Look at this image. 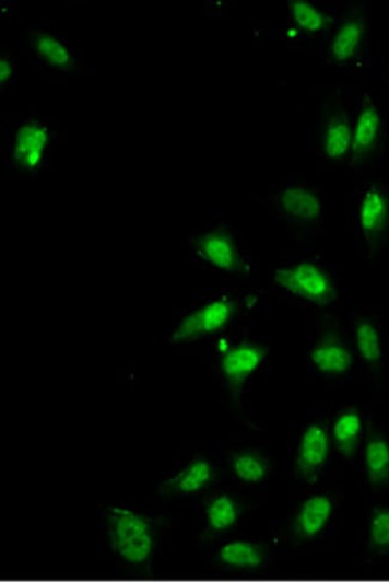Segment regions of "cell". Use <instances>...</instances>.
<instances>
[{
  "instance_id": "obj_14",
  "label": "cell",
  "mask_w": 389,
  "mask_h": 582,
  "mask_svg": "<svg viewBox=\"0 0 389 582\" xmlns=\"http://www.w3.org/2000/svg\"><path fill=\"white\" fill-rule=\"evenodd\" d=\"M243 516V504L229 492L211 498L204 509V531L208 536L219 537L229 533Z\"/></svg>"
},
{
  "instance_id": "obj_23",
  "label": "cell",
  "mask_w": 389,
  "mask_h": 582,
  "mask_svg": "<svg viewBox=\"0 0 389 582\" xmlns=\"http://www.w3.org/2000/svg\"><path fill=\"white\" fill-rule=\"evenodd\" d=\"M355 341L362 360L376 365L382 361L384 348L380 333L369 321H361L355 327Z\"/></svg>"
},
{
  "instance_id": "obj_7",
  "label": "cell",
  "mask_w": 389,
  "mask_h": 582,
  "mask_svg": "<svg viewBox=\"0 0 389 582\" xmlns=\"http://www.w3.org/2000/svg\"><path fill=\"white\" fill-rule=\"evenodd\" d=\"M266 358V348L243 341L221 351L220 370L231 387L241 388L259 371Z\"/></svg>"
},
{
  "instance_id": "obj_5",
  "label": "cell",
  "mask_w": 389,
  "mask_h": 582,
  "mask_svg": "<svg viewBox=\"0 0 389 582\" xmlns=\"http://www.w3.org/2000/svg\"><path fill=\"white\" fill-rule=\"evenodd\" d=\"M193 252L199 259L231 275H241L246 270V261L233 236L221 230L200 234L193 240Z\"/></svg>"
},
{
  "instance_id": "obj_6",
  "label": "cell",
  "mask_w": 389,
  "mask_h": 582,
  "mask_svg": "<svg viewBox=\"0 0 389 582\" xmlns=\"http://www.w3.org/2000/svg\"><path fill=\"white\" fill-rule=\"evenodd\" d=\"M330 457V435L319 423L308 426L300 435L295 470L297 478L304 484H316Z\"/></svg>"
},
{
  "instance_id": "obj_19",
  "label": "cell",
  "mask_w": 389,
  "mask_h": 582,
  "mask_svg": "<svg viewBox=\"0 0 389 582\" xmlns=\"http://www.w3.org/2000/svg\"><path fill=\"white\" fill-rule=\"evenodd\" d=\"M362 430V416L357 409L350 408L338 415L332 427V439L337 451L345 459H351L356 454Z\"/></svg>"
},
{
  "instance_id": "obj_9",
  "label": "cell",
  "mask_w": 389,
  "mask_h": 582,
  "mask_svg": "<svg viewBox=\"0 0 389 582\" xmlns=\"http://www.w3.org/2000/svg\"><path fill=\"white\" fill-rule=\"evenodd\" d=\"M215 479V467L203 457L194 458L172 475L160 487L161 496L194 497L207 490Z\"/></svg>"
},
{
  "instance_id": "obj_21",
  "label": "cell",
  "mask_w": 389,
  "mask_h": 582,
  "mask_svg": "<svg viewBox=\"0 0 389 582\" xmlns=\"http://www.w3.org/2000/svg\"><path fill=\"white\" fill-rule=\"evenodd\" d=\"M233 475L247 486H257L269 476L270 464L262 454L256 451H241L231 459Z\"/></svg>"
},
{
  "instance_id": "obj_20",
  "label": "cell",
  "mask_w": 389,
  "mask_h": 582,
  "mask_svg": "<svg viewBox=\"0 0 389 582\" xmlns=\"http://www.w3.org/2000/svg\"><path fill=\"white\" fill-rule=\"evenodd\" d=\"M364 467L369 484L381 487L389 484V442L379 435L367 441L364 449Z\"/></svg>"
},
{
  "instance_id": "obj_12",
  "label": "cell",
  "mask_w": 389,
  "mask_h": 582,
  "mask_svg": "<svg viewBox=\"0 0 389 582\" xmlns=\"http://www.w3.org/2000/svg\"><path fill=\"white\" fill-rule=\"evenodd\" d=\"M217 562L233 572L255 573L267 566L268 552L255 540L235 538L221 546Z\"/></svg>"
},
{
  "instance_id": "obj_16",
  "label": "cell",
  "mask_w": 389,
  "mask_h": 582,
  "mask_svg": "<svg viewBox=\"0 0 389 582\" xmlns=\"http://www.w3.org/2000/svg\"><path fill=\"white\" fill-rule=\"evenodd\" d=\"M354 129L344 112H335L326 119L322 131V153L332 161L344 159L353 148Z\"/></svg>"
},
{
  "instance_id": "obj_2",
  "label": "cell",
  "mask_w": 389,
  "mask_h": 582,
  "mask_svg": "<svg viewBox=\"0 0 389 582\" xmlns=\"http://www.w3.org/2000/svg\"><path fill=\"white\" fill-rule=\"evenodd\" d=\"M273 281L286 293L311 305L330 306L335 298L331 276L318 264L300 261L275 270Z\"/></svg>"
},
{
  "instance_id": "obj_17",
  "label": "cell",
  "mask_w": 389,
  "mask_h": 582,
  "mask_svg": "<svg viewBox=\"0 0 389 582\" xmlns=\"http://www.w3.org/2000/svg\"><path fill=\"white\" fill-rule=\"evenodd\" d=\"M367 24L359 16L346 19L332 36L330 55L337 62L354 59L366 37Z\"/></svg>"
},
{
  "instance_id": "obj_4",
  "label": "cell",
  "mask_w": 389,
  "mask_h": 582,
  "mask_svg": "<svg viewBox=\"0 0 389 582\" xmlns=\"http://www.w3.org/2000/svg\"><path fill=\"white\" fill-rule=\"evenodd\" d=\"M52 135L48 126L36 119H26L17 126L10 142V160L22 173L39 171L51 148Z\"/></svg>"
},
{
  "instance_id": "obj_22",
  "label": "cell",
  "mask_w": 389,
  "mask_h": 582,
  "mask_svg": "<svg viewBox=\"0 0 389 582\" xmlns=\"http://www.w3.org/2000/svg\"><path fill=\"white\" fill-rule=\"evenodd\" d=\"M291 16L297 28L309 34L320 33L329 27L330 18L328 14L308 2V0H292L288 3Z\"/></svg>"
},
{
  "instance_id": "obj_13",
  "label": "cell",
  "mask_w": 389,
  "mask_h": 582,
  "mask_svg": "<svg viewBox=\"0 0 389 582\" xmlns=\"http://www.w3.org/2000/svg\"><path fill=\"white\" fill-rule=\"evenodd\" d=\"M382 133L381 114L369 97L363 101L354 128L353 154L354 162L367 160L378 148Z\"/></svg>"
},
{
  "instance_id": "obj_3",
  "label": "cell",
  "mask_w": 389,
  "mask_h": 582,
  "mask_svg": "<svg viewBox=\"0 0 389 582\" xmlns=\"http://www.w3.org/2000/svg\"><path fill=\"white\" fill-rule=\"evenodd\" d=\"M236 313L235 303L228 299H217L187 314L172 334L173 345H188L215 335L227 327Z\"/></svg>"
},
{
  "instance_id": "obj_15",
  "label": "cell",
  "mask_w": 389,
  "mask_h": 582,
  "mask_svg": "<svg viewBox=\"0 0 389 582\" xmlns=\"http://www.w3.org/2000/svg\"><path fill=\"white\" fill-rule=\"evenodd\" d=\"M310 362L326 375H344L354 364L353 352L335 337H326L314 346Z\"/></svg>"
},
{
  "instance_id": "obj_10",
  "label": "cell",
  "mask_w": 389,
  "mask_h": 582,
  "mask_svg": "<svg viewBox=\"0 0 389 582\" xmlns=\"http://www.w3.org/2000/svg\"><path fill=\"white\" fill-rule=\"evenodd\" d=\"M333 514L334 502L328 493H311L300 502L296 511V535L305 540L319 538L330 525Z\"/></svg>"
},
{
  "instance_id": "obj_24",
  "label": "cell",
  "mask_w": 389,
  "mask_h": 582,
  "mask_svg": "<svg viewBox=\"0 0 389 582\" xmlns=\"http://www.w3.org/2000/svg\"><path fill=\"white\" fill-rule=\"evenodd\" d=\"M368 547L376 554H389V508H376L368 522Z\"/></svg>"
},
{
  "instance_id": "obj_18",
  "label": "cell",
  "mask_w": 389,
  "mask_h": 582,
  "mask_svg": "<svg viewBox=\"0 0 389 582\" xmlns=\"http://www.w3.org/2000/svg\"><path fill=\"white\" fill-rule=\"evenodd\" d=\"M31 45L35 56L48 68L69 71L74 67L71 49L59 36L47 32H35Z\"/></svg>"
},
{
  "instance_id": "obj_11",
  "label": "cell",
  "mask_w": 389,
  "mask_h": 582,
  "mask_svg": "<svg viewBox=\"0 0 389 582\" xmlns=\"http://www.w3.org/2000/svg\"><path fill=\"white\" fill-rule=\"evenodd\" d=\"M279 209L287 220L313 224L321 219L322 202L311 188L294 184L282 189L278 198Z\"/></svg>"
},
{
  "instance_id": "obj_8",
  "label": "cell",
  "mask_w": 389,
  "mask_h": 582,
  "mask_svg": "<svg viewBox=\"0 0 389 582\" xmlns=\"http://www.w3.org/2000/svg\"><path fill=\"white\" fill-rule=\"evenodd\" d=\"M358 223L367 243L373 248L378 247L389 226V196L379 184H373L363 195Z\"/></svg>"
},
{
  "instance_id": "obj_1",
  "label": "cell",
  "mask_w": 389,
  "mask_h": 582,
  "mask_svg": "<svg viewBox=\"0 0 389 582\" xmlns=\"http://www.w3.org/2000/svg\"><path fill=\"white\" fill-rule=\"evenodd\" d=\"M103 533L123 564L141 568L153 560L158 536L153 519L146 514L128 505H110L103 513Z\"/></svg>"
},
{
  "instance_id": "obj_25",
  "label": "cell",
  "mask_w": 389,
  "mask_h": 582,
  "mask_svg": "<svg viewBox=\"0 0 389 582\" xmlns=\"http://www.w3.org/2000/svg\"><path fill=\"white\" fill-rule=\"evenodd\" d=\"M16 67L15 61L10 57H3L0 60V83L7 85L12 79L15 78Z\"/></svg>"
}]
</instances>
